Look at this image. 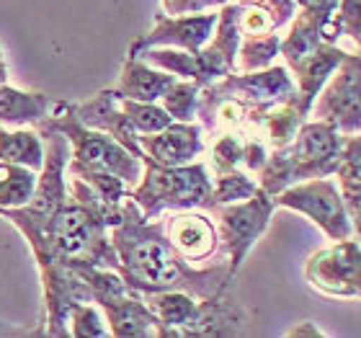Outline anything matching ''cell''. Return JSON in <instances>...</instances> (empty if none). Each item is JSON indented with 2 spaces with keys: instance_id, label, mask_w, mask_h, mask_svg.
<instances>
[{
  "instance_id": "cell-24",
  "label": "cell",
  "mask_w": 361,
  "mask_h": 338,
  "mask_svg": "<svg viewBox=\"0 0 361 338\" xmlns=\"http://www.w3.org/2000/svg\"><path fill=\"white\" fill-rule=\"evenodd\" d=\"M258 191V181L250 179L248 171H225V173H214L212 179V210L219 207V204H233L243 202ZM209 210V212H212Z\"/></svg>"
},
{
  "instance_id": "cell-32",
  "label": "cell",
  "mask_w": 361,
  "mask_h": 338,
  "mask_svg": "<svg viewBox=\"0 0 361 338\" xmlns=\"http://www.w3.org/2000/svg\"><path fill=\"white\" fill-rule=\"evenodd\" d=\"M286 336H325V333L315 323H302L297 328H292V331H286Z\"/></svg>"
},
{
  "instance_id": "cell-27",
  "label": "cell",
  "mask_w": 361,
  "mask_h": 338,
  "mask_svg": "<svg viewBox=\"0 0 361 338\" xmlns=\"http://www.w3.org/2000/svg\"><path fill=\"white\" fill-rule=\"evenodd\" d=\"M243 150H245V137L235 135V132H222L214 135L209 143L212 168L214 173L235 171L243 166Z\"/></svg>"
},
{
  "instance_id": "cell-3",
  "label": "cell",
  "mask_w": 361,
  "mask_h": 338,
  "mask_svg": "<svg viewBox=\"0 0 361 338\" xmlns=\"http://www.w3.org/2000/svg\"><path fill=\"white\" fill-rule=\"evenodd\" d=\"M343 132L331 121H305L286 147L271 150L266 166L258 171V186L276 196L292 183L333 176L341 166Z\"/></svg>"
},
{
  "instance_id": "cell-1",
  "label": "cell",
  "mask_w": 361,
  "mask_h": 338,
  "mask_svg": "<svg viewBox=\"0 0 361 338\" xmlns=\"http://www.w3.org/2000/svg\"><path fill=\"white\" fill-rule=\"evenodd\" d=\"M124 217L119 225L109 227L111 246L119 258V274L140 297L160 289H183L196 300H207L212 294L230 289L233 274L227 263L212 269H191L183 255L168 243L163 222H152L142 215L132 196L124 202Z\"/></svg>"
},
{
  "instance_id": "cell-5",
  "label": "cell",
  "mask_w": 361,
  "mask_h": 338,
  "mask_svg": "<svg viewBox=\"0 0 361 338\" xmlns=\"http://www.w3.org/2000/svg\"><path fill=\"white\" fill-rule=\"evenodd\" d=\"M276 210L274 196L266 194L264 188L258 186V191L243 202L233 204H219L212 210V215L217 217V235L219 246L227 255V266L230 274H238L243 266L248 251L256 246V241L266 233L269 219Z\"/></svg>"
},
{
  "instance_id": "cell-2",
  "label": "cell",
  "mask_w": 361,
  "mask_h": 338,
  "mask_svg": "<svg viewBox=\"0 0 361 338\" xmlns=\"http://www.w3.org/2000/svg\"><path fill=\"white\" fill-rule=\"evenodd\" d=\"M34 127L54 129L70 140L73 155L65 173L83 179L106 204H121L145 173L142 158L129 152L111 135L83 127L75 116V104H54L47 119Z\"/></svg>"
},
{
  "instance_id": "cell-6",
  "label": "cell",
  "mask_w": 361,
  "mask_h": 338,
  "mask_svg": "<svg viewBox=\"0 0 361 338\" xmlns=\"http://www.w3.org/2000/svg\"><path fill=\"white\" fill-rule=\"evenodd\" d=\"M274 202H276V207L302 212V215L312 219L331 241L354 238V225H351V217H348L346 202H343V196H341L338 183L333 179H328V176L292 183V186H286L284 191H279V194L274 196Z\"/></svg>"
},
{
  "instance_id": "cell-33",
  "label": "cell",
  "mask_w": 361,
  "mask_h": 338,
  "mask_svg": "<svg viewBox=\"0 0 361 338\" xmlns=\"http://www.w3.org/2000/svg\"><path fill=\"white\" fill-rule=\"evenodd\" d=\"M6 62H3V52H0V85L6 83Z\"/></svg>"
},
{
  "instance_id": "cell-7",
  "label": "cell",
  "mask_w": 361,
  "mask_h": 338,
  "mask_svg": "<svg viewBox=\"0 0 361 338\" xmlns=\"http://www.w3.org/2000/svg\"><path fill=\"white\" fill-rule=\"evenodd\" d=\"M307 282L328 297H361V246L356 238L336 241L307 261Z\"/></svg>"
},
{
  "instance_id": "cell-4",
  "label": "cell",
  "mask_w": 361,
  "mask_h": 338,
  "mask_svg": "<svg viewBox=\"0 0 361 338\" xmlns=\"http://www.w3.org/2000/svg\"><path fill=\"white\" fill-rule=\"evenodd\" d=\"M142 179L129 196L147 219H155L163 210H212V176L204 163L160 166L150 158H142Z\"/></svg>"
},
{
  "instance_id": "cell-25",
  "label": "cell",
  "mask_w": 361,
  "mask_h": 338,
  "mask_svg": "<svg viewBox=\"0 0 361 338\" xmlns=\"http://www.w3.org/2000/svg\"><path fill=\"white\" fill-rule=\"evenodd\" d=\"M199 96H202V85L196 80H176L171 88L163 93V109L171 114L173 121H196L199 114Z\"/></svg>"
},
{
  "instance_id": "cell-10",
  "label": "cell",
  "mask_w": 361,
  "mask_h": 338,
  "mask_svg": "<svg viewBox=\"0 0 361 338\" xmlns=\"http://www.w3.org/2000/svg\"><path fill=\"white\" fill-rule=\"evenodd\" d=\"M142 158H150L160 166H186L204 152V129L196 121H171L166 129L140 135Z\"/></svg>"
},
{
  "instance_id": "cell-13",
  "label": "cell",
  "mask_w": 361,
  "mask_h": 338,
  "mask_svg": "<svg viewBox=\"0 0 361 338\" xmlns=\"http://www.w3.org/2000/svg\"><path fill=\"white\" fill-rule=\"evenodd\" d=\"M163 233L176 248V253L183 255L188 263L212 258L219 248L217 225L199 212L180 210L178 215H171L163 222Z\"/></svg>"
},
{
  "instance_id": "cell-19",
  "label": "cell",
  "mask_w": 361,
  "mask_h": 338,
  "mask_svg": "<svg viewBox=\"0 0 361 338\" xmlns=\"http://www.w3.org/2000/svg\"><path fill=\"white\" fill-rule=\"evenodd\" d=\"M323 16L325 13H312V11H305V8H300L294 13L292 29H289L286 39H281V47H279L286 65L300 62L302 57H307L312 49L323 44V39H320V18Z\"/></svg>"
},
{
  "instance_id": "cell-16",
  "label": "cell",
  "mask_w": 361,
  "mask_h": 338,
  "mask_svg": "<svg viewBox=\"0 0 361 338\" xmlns=\"http://www.w3.org/2000/svg\"><path fill=\"white\" fill-rule=\"evenodd\" d=\"M178 78L166 73V70L150 68L140 57H127L124 68H121V78L116 83V96L119 98H132V101H160L171 85Z\"/></svg>"
},
{
  "instance_id": "cell-21",
  "label": "cell",
  "mask_w": 361,
  "mask_h": 338,
  "mask_svg": "<svg viewBox=\"0 0 361 338\" xmlns=\"http://www.w3.org/2000/svg\"><path fill=\"white\" fill-rule=\"evenodd\" d=\"M39 173L18 163L0 160V210L26 207L34 199Z\"/></svg>"
},
{
  "instance_id": "cell-12",
  "label": "cell",
  "mask_w": 361,
  "mask_h": 338,
  "mask_svg": "<svg viewBox=\"0 0 361 338\" xmlns=\"http://www.w3.org/2000/svg\"><path fill=\"white\" fill-rule=\"evenodd\" d=\"M75 116L78 121L88 129H98V132H106L111 135L116 143H121L129 152H135L137 158H142L145 152L140 147V132L135 129V124L129 121V116L121 111L119 96L116 90H101L96 96L85 101V104L75 106Z\"/></svg>"
},
{
  "instance_id": "cell-23",
  "label": "cell",
  "mask_w": 361,
  "mask_h": 338,
  "mask_svg": "<svg viewBox=\"0 0 361 338\" xmlns=\"http://www.w3.org/2000/svg\"><path fill=\"white\" fill-rule=\"evenodd\" d=\"M281 37L279 34H264V37H243L235 57V73H253V70L269 68L279 54Z\"/></svg>"
},
{
  "instance_id": "cell-22",
  "label": "cell",
  "mask_w": 361,
  "mask_h": 338,
  "mask_svg": "<svg viewBox=\"0 0 361 338\" xmlns=\"http://www.w3.org/2000/svg\"><path fill=\"white\" fill-rule=\"evenodd\" d=\"M132 57H140L147 65L166 70V73L180 78V80H196L202 85L199 52H186V49H178V47H150V49H142V52L132 54Z\"/></svg>"
},
{
  "instance_id": "cell-20",
  "label": "cell",
  "mask_w": 361,
  "mask_h": 338,
  "mask_svg": "<svg viewBox=\"0 0 361 338\" xmlns=\"http://www.w3.org/2000/svg\"><path fill=\"white\" fill-rule=\"evenodd\" d=\"M0 160L18 163L39 173L44 166V140L37 129H0Z\"/></svg>"
},
{
  "instance_id": "cell-28",
  "label": "cell",
  "mask_w": 361,
  "mask_h": 338,
  "mask_svg": "<svg viewBox=\"0 0 361 338\" xmlns=\"http://www.w3.org/2000/svg\"><path fill=\"white\" fill-rule=\"evenodd\" d=\"M106 318H101L98 308L93 302H83V305H75L73 313H70V333L75 338H98L106 336L109 328H106Z\"/></svg>"
},
{
  "instance_id": "cell-30",
  "label": "cell",
  "mask_w": 361,
  "mask_h": 338,
  "mask_svg": "<svg viewBox=\"0 0 361 338\" xmlns=\"http://www.w3.org/2000/svg\"><path fill=\"white\" fill-rule=\"evenodd\" d=\"M207 8V0H163V11L168 16H186L199 13Z\"/></svg>"
},
{
  "instance_id": "cell-15",
  "label": "cell",
  "mask_w": 361,
  "mask_h": 338,
  "mask_svg": "<svg viewBox=\"0 0 361 338\" xmlns=\"http://www.w3.org/2000/svg\"><path fill=\"white\" fill-rule=\"evenodd\" d=\"M101 310H104V318L106 323H109V333L111 336H166L163 323L152 315V310L145 305L140 294H127L121 300L106 302V305H101Z\"/></svg>"
},
{
  "instance_id": "cell-8",
  "label": "cell",
  "mask_w": 361,
  "mask_h": 338,
  "mask_svg": "<svg viewBox=\"0 0 361 338\" xmlns=\"http://www.w3.org/2000/svg\"><path fill=\"white\" fill-rule=\"evenodd\" d=\"M315 116L336 124L343 135L361 129V42L359 54H346V60L336 68V76L328 80L315 106Z\"/></svg>"
},
{
  "instance_id": "cell-18",
  "label": "cell",
  "mask_w": 361,
  "mask_h": 338,
  "mask_svg": "<svg viewBox=\"0 0 361 338\" xmlns=\"http://www.w3.org/2000/svg\"><path fill=\"white\" fill-rule=\"evenodd\" d=\"M54 101L44 93H26V90L11 88L8 83L0 85V124L23 127V124H39L49 116Z\"/></svg>"
},
{
  "instance_id": "cell-29",
  "label": "cell",
  "mask_w": 361,
  "mask_h": 338,
  "mask_svg": "<svg viewBox=\"0 0 361 338\" xmlns=\"http://www.w3.org/2000/svg\"><path fill=\"white\" fill-rule=\"evenodd\" d=\"M338 16L343 23V34L361 42V0H338Z\"/></svg>"
},
{
  "instance_id": "cell-11",
  "label": "cell",
  "mask_w": 361,
  "mask_h": 338,
  "mask_svg": "<svg viewBox=\"0 0 361 338\" xmlns=\"http://www.w3.org/2000/svg\"><path fill=\"white\" fill-rule=\"evenodd\" d=\"M209 85L219 93L240 98L245 104L269 106L297 96V83L286 73V68H271V65L264 70H253V73H230Z\"/></svg>"
},
{
  "instance_id": "cell-9",
  "label": "cell",
  "mask_w": 361,
  "mask_h": 338,
  "mask_svg": "<svg viewBox=\"0 0 361 338\" xmlns=\"http://www.w3.org/2000/svg\"><path fill=\"white\" fill-rule=\"evenodd\" d=\"M219 13H199V16H163L158 13L155 29L145 37L135 39V44L129 47V57L150 47H178L186 52H199L214 34Z\"/></svg>"
},
{
  "instance_id": "cell-17",
  "label": "cell",
  "mask_w": 361,
  "mask_h": 338,
  "mask_svg": "<svg viewBox=\"0 0 361 338\" xmlns=\"http://www.w3.org/2000/svg\"><path fill=\"white\" fill-rule=\"evenodd\" d=\"M142 302L163 323L166 336H186L188 325H191V320L196 318V310H199V300L194 294L183 292V289L147 292L142 294Z\"/></svg>"
},
{
  "instance_id": "cell-26",
  "label": "cell",
  "mask_w": 361,
  "mask_h": 338,
  "mask_svg": "<svg viewBox=\"0 0 361 338\" xmlns=\"http://www.w3.org/2000/svg\"><path fill=\"white\" fill-rule=\"evenodd\" d=\"M121 111L127 114L129 121L135 124V129L140 135H152V132H160L171 124V114L158 106L155 101H132V98H119Z\"/></svg>"
},
{
  "instance_id": "cell-31",
  "label": "cell",
  "mask_w": 361,
  "mask_h": 338,
  "mask_svg": "<svg viewBox=\"0 0 361 338\" xmlns=\"http://www.w3.org/2000/svg\"><path fill=\"white\" fill-rule=\"evenodd\" d=\"M297 8H305V11H312V13H331L338 8V0H294Z\"/></svg>"
},
{
  "instance_id": "cell-14",
  "label": "cell",
  "mask_w": 361,
  "mask_h": 338,
  "mask_svg": "<svg viewBox=\"0 0 361 338\" xmlns=\"http://www.w3.org/2000/svg\"><path fill=\"white\" fill-rule=\"evenodd\" d=\"M346 54L341 47L336 44H320L317 49L302 57L300 62L289 65V70L294 73V83H297V96H300V106L310 114V109L315 106V96H320L323 85L331 80V76L336 73L341 62L346 60Z\"/></svg>"
}]
</instances>
